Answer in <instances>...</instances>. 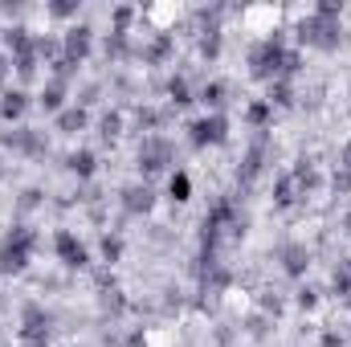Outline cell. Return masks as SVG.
I'll list each match as a JSON object with an SVG mask.
<instances>
[{
	"label": "cell",
	"instance_id": "cell-26",
	"mask_svg": "<svg viewBox=\"0 0 351 347\" xmlns=\"http://www.w3.org/2000/svg\"><path fill=\"white\" fill-rule=\"evenodd\" d=\"M343 229H348V233H351V213H348V217H343Z\"/></svg>",
	"mask_w": 351,
	"mask_h": 347
},
{
	"label": "cell",
	"instance_id": "cell-18",
	"mask_svg": "<svg viewBox=\"0 0 351 347\" xmlns=\"http://www.w3.org/2000/svg\"><path fill=\"white\" fill-rule=\"evenodd\" d=\"M335 290L339 294H351V265H339L335 270Z\"/></svg>",
	"mask_w": 351,
	"mask_h": 347
},
{
	"label": "cell",
	"instance_id": "cell-17",
	"mask_svg": "<svg viewBox=\"0 0 351 347\" xmlns=\"http://www.w3.org/2000/svg\"><path fill=\"white\" fill-rule=\"evenodd\" d=\"M41 106H45V110H58V106H62V82H53V86L41 90Z\"/></svg>",
	"mask_w": 351,
	"mask_h": 347
},
{
	"label": "cell",
	"instance_id": "cell-16",
	"mask_svg": "<svg viewBox=\"0 0 351 347\" xmlns=\"http://www.w3.org/2000/svg\"><path fill=\"white\" fill-rule=\"evenodd\" d=\"M70 172L90 176L94 172V156H90V152H74V156H70Z\"/></svg>",
	"mask_w": 351,
	"mask_h": 347
},
{
	"label": "cell",
	"instance_id": "cell-15",
	"mask_svg": "<svg viewBox=\"0 0 351 347\" xmlns=\"http://www.w3.org/2000/svg\"><path fill=\"white\" fill-rule=\"evenodd\" d=\"M294 188H298V184H294V176H282V180H278V196H274V200H278L282 208H286V204H294Z\"/></svg>",
	"mask_w": 351,
	"mask_h": 347
},
{
	"label": "cell",
	"instance_id": "cell-4",
	"mask_svg": "<svg viewBox=\"0 0 351 347\" xmlns=\"http://www.w3.org/2000/svg\"><path fill=\"white\" fill-rule=\"evenodd\" d=\"M49 339V315L41 307H25V323H21V344L25 347H45Z\"/></svg>",
	"mask_w": 351,
	"mask_h": 347
},
{
	"label": "cell",
	"instance_id": "cell-20",
	"mask_svg": "<svg viewBox=\"0 0 351 347\" xmlns=\"http://www.w3.org/2000/svg\"><path fill=\"white\" fill-rule=\"evenodd\" d=\"M269 110H274L269 102H254V106H250V123H258V127H262L265 119H269Z\"/></svg>",
	"mask_w": 351,
	"mask_h": 347
},
{
	"label": "cell",
	"instance_id": "cell-7",
	"mask_svg": "<svg viewBox=\"0 0 351 347\" xmlns=\"http://www.w3.org/2000/svg\"><path fill=\"white\" fill-rule=\"evenodd\" d=\"M168 160H172V147H168L164 139H147V143L139 147V168H143V172H160Z\"/></svg>",
	"mask_w": 351,
	"mask_h": 347
},
{
	"label": "cell",
	"instance_id": "cell-8",
	"mask_svg": "<svg viewBox=\"0 0 351 347\" xmlns=\"http://www.w3.org/2000/svg\"><path fill=\"white\" fill-rule=\"evenodd\" d=\"M86 53H90V29H86V25H74V29L66 33V62H74V66H78Z\"/></svg>",
	"mask_w": 351,
	"mask_h": 347
},
{
	"label": "cell",
	"instance_id": "cell-24",
	"mask_svg": "<svg viewBox=\"0 0 351 347\" xmlns=\"http://www.w3.org/2000/svg\"><path fill=\"white\" fill-rule=\"evenodd\" d=\"M49 12H53V16H70V12H78V4H66V0H62V4H49Z\"/></svg>",
	"mask_w": 351,
	"mask_h": 347
},
{
	"label": "cell",
	"instance_id": "cell-22",
	"mask_svg": "<svg viewBox=\"0 0 351 347\" xmlns=\"http://www.w3.org/2000/svg\"><path fill=\"white\" fill-rule=\"evenodd\" d=\"M119 127H123V119H119V115H106V119H102V135H106V139H114V135H119Z\"/></svg>",
	"mask_w": 351,
	"mask_h": 347
},
{
	"label": "cell",
	"instance_id": "cell-3",
	"mask_svg": "<svg viewBox=\"0 0 351 347\" xmlns=\"http://www.w3.org/2000/svg\"><path fill=\"white\" fill-rule=\"evenodd\" d=\"M298 37H302L306 45H315V49H335L343 33H339V25H335V21H323V16H315V12H311V16L298 25Z\"/></svg>",
	"mask_w": 351,
	"mask_h": 347
},
{
	"label": "cell",
	"instance_id": "cell-13",
	"mask_svg": "<svg viewBox=\"0 0 351 347\" xmlns=\"http://www.w3.org/2000/svg\"><path fill=\"white\" fill-rule=\"evenodd\" d=\"M168 192H172V200H188V196H192V180L184 172H176L172 184H168Z\"/></svg>",
	"mask_w": 351,
	"mask_h": 347
},
{
	"label": "cell",
	"instance_id": "cell-10",
	"mask_svg": "<svg viewBox=\"0 0 351 347\" xmlns=\"http://www.w3.org/2000/svg\"><path fill=\"white\" fill-rule=\"evenodd\" d=\"M306 265H311V258H306V250H302V246H282V270H286L290 278L306 274Z\"/></svg>",
	"mask_w": 351,
	"mask_h": 347
},
{
	"label": "cell",
	"instance_id": "cell-5",
	"mask_svg": "<svg viewBox=\"0 0 351 347\" xmlns=\"http://www.w3.org/2000/svg\"><path fill=\"white\" fill-rule=\"evenodd\" d=\"M188 131H192V143H196V147H208V143H225V139H229V123H225L221 115L196 119Z\"/></svg>",
	"mask_w": 351,
	"mask_h": 347
},
{
	"label": "cell",
	"instance_id": "cell-11",
	"mask_svg": "<svg viewBox=\"0 0 351 347\" xmlns=\"http://www.w3.org/2000/svg\"><path fill=\"white\" fill-rule=\"evenodd\" d=\"M123 204H127V213H147L156 204V196H152V188H127L123 192Z\"/></svg>",
	"mask_w": 351,
	"mask_h": 347
},
{
	"label": "cell",
	"instance_id": "cell-25",
	"mask_svg": "<svg viewBox=\"0 0 351 347\" xmlns=\"http://www.w3.org/2000/svg\"><path fill=\"white\" fill-rule=\"evenodd\" d=\"M343 164H348V168H351V143H348V147H343Z\"/></svg>",
	"mask_w": 351,
	"mask_h": 347
},
{
	"label": "cell",
	"instance_id": "cell-23",
	"mask_svg": "<svg viewBox=\"0 0 351 347\" xmlns=\"http://www.w3.org/2000/svg\"><path fill=\"white\" fill-rule=\"evenodd\" d=\"M102 254H106V261H114L123 254V241H119V237H106V241H102Z\"/></svg>",
	"mask_w": 351,
	"mask_h": 347
},
{
	"label": "cell",
	"instance_id": "cell-21",
	"mask_svg": "<svg viewBox=\"0 0 351 347\" xmlns=\"http://www.w3.org/2000/svg\"><path fill=\"white\" fill-rule=\"evenodd\" d=\"M221 94H225V86H221V82H213V86H204V102H208V106H221V102H225Z\"/></svg>",
	"mask_w": 351,
	"mask_h": 347
},
{
	"label": "cell",
	"instance_id": "cell-19",
	"mask_svg": "<svg viewBox=\"0 0 351 347\" xmlns=\"http://www.w3.org/2000/svg\"><path fill=\"white\" fill-rule=\"evenodd\" d=\"M168 90H172V102H176V106H184V102H192V98H188V82H184V78H176V82H172Z\"/></svg>",
	"mask_w": 351,
	"mask_h": 347
},
{
	"label": "cell",
	"instance_id": "cell-2",
	"mask_svg": "<svg viewBox=\"0 0 351 347\" xmlns=\"http://www.w3.org/2000/svg\"><path fill=\"white\" fill-rule=\"evenodd\" d=\"M29 254H33V233L29 229H12L0 246V270L4 274H21L29 265Z\"/></svg>",
	"mask_w": 351,
	"mask_h": 347
},
{
	"label": "cell",
	"instance_id": "cell-9",
	"mask_svg": "<svg viewBox=\"0 0 351 347\" xmlns=\"http://www.w3.org/2000/svg\"><path fill=\"white\" fill-rule=\"evenodd\" d=\"M25 106H29V94L25 90H4V98H0V119H21L25 115Z\"/></svg>",
	"mask_w": 351,
	"mask_h": 347
},
{
	"label": "cell",
	"instance_id": "cell-6",
	"mask_svg": "<svg viewBox=\"0 0 351 347\" xmlns=\"http://www.w3.org/2000/svg\"><path fill=\"white\" fill-rule=\"evenodd\" d=\"M53 250H58V258L66 261L70 270H82L90 261V254H86V246L74 237V233H58V241H53Z\"/></svg>",
	"mask_w": 351,
	"mask_h": 347
},
{
	"label": "cell",
	"instance_id": "cell-1",
	"mask_svg": "<svg viewBox=\"0 0 351 347\" xmlns=\"http://www.w3.org/2000/svg\"><path fill=\"white\" fill-rule=\"evenodd\" d=\"M250 66H254L258 78L278 82V78H286V74L298 70V53H294V49H282L278 41H262V45L250 53Z\"/></svg>",
	"mask_w": 351,
	"mask_h": 347
},
{
	"label": "cell",
	"instance_id": "cell-12",
	"mask_svg": "<svg viewBox=\"0 0 351 347\" xmlns=\"http://www.w3.org/2000/svg\"><path fill=\"white\" fill-rule=\"evenodd\" d=\"M58 127H62V131H82V127H86V110H82V106H74V110H62Z\"/></svg>",
	"mask_w": 351,
	"mask_h": 347
},
{
	"label": "cell",
	"instance_id": "cell-14",
	"mask_svg": "<svg viewBox=\"0 0 351 347\" xmlns=\"http://www.w3.org/2000/svg\"><path fill=\"white\" fill-rule=\"evenodd\" d=\"M274 102H278V106H290V102H294V94H290V86H286L282 78L269 82V106H274Z\"/></svg>",
	"mask_w": 351,
	"mask_h": 347
},
{
	"label": "cell",
	"instance_id": "cell-27",
	"mask_svg": "<svg viewBox=\"0 0 351 347\" xmlns=\"http://www.w3.org/2000/svg\"><path fill=\"white\" fill-rule=\"evenodd\" d=\"M0 78H4V58H0Z\"/></svg>",
	"mask_w": 351,
	"mask_h": 347
}]
</instances>
